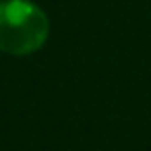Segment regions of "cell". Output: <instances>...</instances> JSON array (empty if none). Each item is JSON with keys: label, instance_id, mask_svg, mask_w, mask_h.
<instances>
[{"label": "cell", "instance_id": "1", "mask_svg": "<svg viewBox=\"0 0 151 151\" xmlns=\"http://www.w3.org/2000/svg\"><path fill=\"white\" fill-rule=\"evenodd\" d=\"M50 37L48 13L33 0H0V52L31 56Z\"/></svg>", "mask_w": 151, "mask_h": 151}]
</instances>
